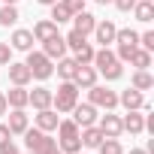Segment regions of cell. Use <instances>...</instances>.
I'll return each instance as SVG.
<instances>
[{"label":"cell","instance_id":"cell-27","mask_svg":"<svg viewBox=\"0 0 154 154\" xmlns=\"http://www.w3.org/2000/svg\"><path fill=\"white\" fill-rule=\"evenodd\" d=\"M48 9H51V15H48V18H51V21H54L57 27H60V24H66V21L72 18V12H69V9H66L63 3H60V0H57V3H51Z\"/></svg>","mask_w":154,"mask_h":154},{"label":"cell","instance_id":"cell-6","mask_svg":"<svg viewBox=\"0 0 154 154\" xmlns=\"http://www.w3.org/2000/svg\"><path fill=\"white\" fill-rule=\"evenodd\" d=\"M88 103L103 109V112H112V109H118V91H112L106 85H91L88 88Z\"/></svg>","mask_w":154,"mask_h":154},{"label":"cell","instance_id":"cell-43","mask_svg":"<svg viewBox=\"0 0 154 154\" xmlns=\"http://www.w3.org/2000/svg\"><path fill=\"white\" fill-rule=\"evenodd\" d=\"M0 3H18V0H0Z\"/></svg>","mask_w":154,"mask_h":154},{"label":"cell","instance_id":"cell-41","mask_svg":"<svg viewBox=\"0 0 154 154\" xmlns=\"http://www.w3.org/2000/svg\"><path fill=\"white\" fill-rule=\"evenodd\" d=\"M94 3H100V6H106V3H112V0H94Z\"/></svg>","mask_w":154,"mask_h":154},{"label":"cell","instance_id":"cell-30","mask_svg":"<svg viewBox=\"0 0 154 154\" xmlns=\"http://www.w3.org/2000/svg\"><path fill=\"white\" fill-rule=\"evenodd\" d=\"M63 42H66V51H75V48H82V45L88 42V36H82L79 30H69V33L63 36Z\"/></svg>","mask_w":154,"mask_h":154},{"label":"cell","instance_id":"cell-45","mask_svg":"<svg viewBox=\"0 0 154 154\" xmlns=\"http://www.w3.org/2000/svg\"><path fill=\"white\" fill-rule=\"evenodd\" d=\"M27 154H33V151H27Z\"/></svg>","mask_w":154,"mask_h":154},{"label":"cell","instance_id":"cell-34","mask_svg":"<svg viewBox=\"0 0 154 154\" xmlns=\"http://www.w3.org/2000/svg\"><path fill=\"white\" fill-rule=\"evenodd\" d=\"M60 3H63V6H66V9L72 12V15H75V12H82V9H85V0H60Z\"/></svg>","mask_w":154,"mask_h":154},{"label":"cell","instance_id":"cell-2","mask_svg":"<svg viewBox=\"0 0 154 154\" xmlns=\"http://www.w3.org/2000/svg\"><path fill=\"white\" fill-rule=\"evenodd\" d=\"M79 130H82V127L75 124L72 118H60V121H57V130H54L57 139H54V142H57V148H60L63 154H75V151H82Z\"/></svg>","mask_w":154,"mask_h":154},{"label":"cell","instance_id":"cell-40","mask_svg":"<svg viewBox=\"0 0 154 154\" xmlns=\"http://www.w3.org/2000/svg\"><path fill=\"white\" fill-rule=\"evenodd\" d=\"M39 6H51V3H57V0H36Z\"/></svg>","mask_w":154,"mask_h":154},{"label":"cell","instance_id":"cell-22","mask_svg":"<svg viewBox=\"0 0 154 154\" xmlns=\"http://www.w3.org/2000/svg\"><path fill=\"white\" fill-rule=\"evenodd\" d=\"M130 88H136V91H151L154 88V75L148 72V69H133V75H130Z\"/></svg>","mask_w":154,"mask_h":154},{"label":"cell","instance_id":"cell-25","mask_svg":"<svg viewBox=\"0 0 154 154\" xmlns=\"http://www.w3.org/2000/svg\"><path fill=\"white\" fill-rule=\"evenodd\" d=\"M18 18H21L18 3H3V6H0V27H15Z\"/></svg>","mask_w":154,"mask_h":154},{"label":"cell","instance_id":"cell-12","mask_svg":"<svg viewBox=\"0 0 154 154\" xmlns=\"http://www.w3.org/2000/svg\"><path fill=\"white\" fill-rule=\"evenodd\" d=\"M6 127H9L12 136H21V133L30 127V115H27L24 109H9V112H6Z\"/></svg>","mask_w":154,"mask_h":154},{"label":"cell","instance_id":"cell-26","mask_svg":"<svg viewBox=\"0 0 154 154\" xmlns=\"http://www.w3.org/2000/svg\"><path fill=\"white\" fill-rule=\"evenodd\" d=\"M130 12H133V18H136V21L151 24V18H154V3H151V0H136V6H133Z\"/></svg>","mask_w":154,"mask_h":154},{"label":"cell","instance_id":"cell-21","mask_svg":"<svg viewBox=\"0 0 154 154\" xmlns=\"http://www.w3.org/2000/svg\"><path fill=\"white\" fill-rule=\"evenodd\" d=\"M6 94V103H9V109H27V88H21V85H12L9 91H3Z\"/></svg>","mask_w":154,"mask_h":154},{"label":"cell","instance_id":"cell-44","mask_svg":"<svg viewBox=\"0 0 154 154\" xmlns=\"http://www.w3.org/2000/svg\"><path fill=\"white\" fill-rule=\"evenodd\" d=\"M75 154H82V151H75Z\"/></svg>","mask_w":154,"mask_h":154},{"label":"cell","instance_id":"cell-33","mask_svg":"<svg viewBox=\"0 0 154 154\" xmlns=\"http://www.w3.org/2000/svg\"><path fill=\"white\" fill-rule=\"evenodd\" d=\"M12 60V48H9V42H0V66H6Z\"/></svg>","mask_w":154,"mask_h":154},{"label":"cell","instance_id":"cell-32","mask_svg":"<svg viewBox=\"0 0 154 154\" xmlns=\"http://www.w3.org/2000/svg\"><path fill=\"white\" fill-rule=\"evenodd\" d=\"M139 48H145V51H154V30H145V33H139Z\"/></svg>","mask_w":154,"mask_h":154},{"label":"cell","instance_id":"cell-19","mask_svg":"<svg viewBox=\"0 0 154 154\" xmlns=\"http://www.w3.org/2000/svg\"><path fill=\"white\" fill-rule=\"evenodd\" d=\"M27 106H33L36 112H39V109H48V106H51V91H48L45 85L27 91Z\"/></svg>","mask_w":154,"mask_h":154},{"label":"cell","instance_id":"cell-1","mask_svg":"<svg viewBox=\"0 0 154 154\" xmlns=\"http://www.w3.org/2000/svg\"><path fill=\"white\" fill-rule=\"evenodd\" d=\"M94 69H97V75H103L106 82H118L121 75H124V63L118 60V54L112 51V45H100L97 51H94Z\"/></svg>","mask_w":154,"mask_h":154},{"label":"cell","instance_id":"cell-36","mask_svg":"<svg viewBox=\"0 0 154 154\" xmlns=\"http://www.w3.org/2000/svg\"><path fill=\"white\" fill-rule=\"evenodd\" d=\"M6 142H12V133H9L6 121H0V145H6Z\"/></svg>","mask_w":154,"mask_h":154},{"label":"cell","instance_id":"cell-7","mask_svg":"<svg viewBox=\"0 0 154 154\" xmlns=\"http://www.w3.org/2000/svg\"><path fill=\"white\" fill-rule=\"evenodd\" d=\"M115 33H118V24L112 21V18H97V24H94V42H100V45H115Z\"/></svg>","mask_w":154,"mask_h":154},{"label":"cell","instance_id":"cell-24","mask_svg":"<svg viewBox=\"0 0 154 154\" xmlns=\"http://www.w3.org/2000/svg\"><path fill=\"white\" fill-rule=\"evenodd\" d=\"M30 33H33V39H36V42H42V39H48V36H54V33H57V24H54L51 18H39V21L33 24V30H30Z\"/></svg>","mask_w":154,"mask_h":154},{"label":"cell","instance_id":"cell-20","mask_svg":"<svg viewBox=\"0 0 154 154\" xmlns=\"http://www.w3.org/2000/svg\"><path fill=\"white\" fill-rule=\"evenodd\" d=\"M79 139H82V148H94V151H97V145H100L106 136H103V130H100L97 124H91V127H82V130H79Z\"/></svg>","mask_w":154,"mask_h":154},{"label":"cell","instance_id":"cell-28","mask_svg":"<svg viewBox=\"0 0 154 154\" xmlns=\"http://www.w3.org/2000/svg\"><path fill=\"white\" fill-rule=\"evenodd\" d=\"M133 69H148L151 66V51H145V48H136L133 54H130V60H127Z\"/></svg>","mask_w":154,"mask_h":154},{"label":"cell","instance_id":"cell-23","mask_svg":"<svg viewBox=\"0 0 154 154\" xmlns=\"http://www.w3.org/2000/svg\"><path fill=\"white\" fill-rule=\"evenodd\" d=\"M75 57H69V54H63L60 60H54V72L60 75V82H72V72H75Z\"/></svg>","mask_w":154,"mask_h":154},{"label":"cell","instance_id":"cell-35","mask_svg":"<svg viewBox=\"0 0 154 154\" xmlns=\"http://www.w3.org/2000/svg\"><path fill=\"white\" fill-rule=\"evenodd\" d=\"M112 3H115L118 12H130V9L136 6V0H112Z\"/></svg>","mask_w":154,"mask_h":154},{"label":"cell","instance_id":"cell-3","mask_svg":"<svg viewBox=\"0 0 154 154\" xmlns=\"http://www.w3.org/2000/svg\"><path fill=\"white\" fill-rule=\"evenodd\" d=\"M75 103H79V88L72 82H60L57 91H51V109L57 115H69Z\"/></svg>","mask_w":154,"mask_h":154},{"label":"cell","instance_id":"cell-16","mask_svg":"<svg viewBox=\"0 0 154 154\" xmlns=\"http://www.w3.org/2000/svg\"><path fill=\"white\" fill-rule=\"evenodd\" d=\"M45 57H51V60H60L63 54H66V42H63V36H60V30L54 33V36H48V39H42V48H39Z\"/></svg>","mask_w":154,"mask_h":154},{"label":"cell","instance_id":"cell-38","mask_svg":"<svg viewBox=\"0 0 154 154\" xmlns=\"http://www.w3.org/2000/svg\"><path fill=\"white\" fill-rule=\"evenodd\" d=\"M6 112H9V103H6V94H3V91H0V118H3Z\"/></svg>","mask_w":154,"mask_h":154},{"label":"cell","instance_id":"cell-11","mask_svg":"<svg viewBox=\"0 0 154 154\" xmlns=\"http://www.w3.org/2000/svg\"><path fill=\"white\" fill-rule=\"evenodd\" d=\"M118 106H124V112H127V109H142V112H148V100H145V94L136 91V88L121 91V94H118Z\"/></svg>","mask_w":154,"mask_h":154},{"label":"cell","instance_id":"cell-17","mask_svg":"<svg viewBox=\"0 0 154 154\" xmlns=\"http://www.w3.org/2000/svg\"><path fill=\"white\" fill-rule=\"evenodd\" d=\"M57 121H60V115L48 106V109H39L36 115H33V127H39V130H45V133H54L57 130Z\"/></svg>","mask_w":154,"mask_h":154},{"label":"cell","instance_id":"cell-13","mask_svg":"<svg viewBox=\"0 0 154 154\" xmlns=\"http://www.w3.org/2000/svg\"><path fill=\"white\" fill-rule=\"evenodd\" d=\"M97 127L103 130V136H112V139H118V136L124 133V127H121V115H115V109L106 112V115H100V118H97Z\"/></svg>","mask_w":154,"mask_h":154},{"label":"cell","instance_id":"cell-14","mask_svg":"<svg viewBox=\"0 0 154 154\" xmlns=\"http://www.w3.org/2000/svg\"><path fill=\"white\" fill-rule=\"evenodd\" d=\"M6 66H9V85H21V88H27V85L33 82V75H30V69H27L24 60H9Z\"/></svg>","mask_w":154,"mask_h":154},{"label":"cell","instance_id":"cell-15","mask_svg":"<svg viewBox=\"0 0 154 154\" xmlns=\"http://www.w3.org/2000/svg\"><path fill=\"white\" fill-rule=\"evenodd\" d=\"M33 42H36L33 33L24 30V27H15V30L9 33V48H12V51H24V54H27V51L33 48Z\"/></svg>","mask_w":154,"mask_h":154},{"label":"cell","instance_id":"cell-37","mask_svg":"<svg viewBox=\"0 0 154 154\" xmlns=\"http://www.w3.org/2000/svg\"><path fill=\"white\" fill-rule=\"evenodd\" d=\"M0 154H21V151H18L12 142H6V145H0Z\"/></svg>","mask_w":154,"mask_h":154},{"label":"cell","instance_id":"cell-39","mask_svg":"<svg viewBox=\"0 0 154 154\" xmlns=\"http://www.w3.org/2000/svg\"><path fill=\"white\" fill-rule=\"evenodd\" d=\"M124 154H148L145 148H130V151H124Z\"/></svg>","mask_w":154,"mask_h":154},{"label":"cell","instance_id":"cell-10","mask_svg":"<svg viewBox=\"0 0 154 154\" xmlns=\"http://www.w3.org/2000/svg\"><path fill=\"white\" fill-rule=\"evenodd\" d=\"M97 69H94V63H79L75 66V72H72V85L79 88V91H88L91 85H97Z\"/></svg>","mask_w":154,"mask_h":154},{"label":"cell","instance_id":"cell-8","mask_svg":"<svg viewBox=\"0 0 154 154\" xmlns=\"http://www.w3.org/2000/svg\"><path fill=\"white\" fill-rule=\"evenodd\" d=\"M121 127H124V133H130V136H142V133H145V112H142V109H127V112L121 115Z\"/></svg>","mask_w":154,"mask_h":154},{"label":"cell","instance_id":"cell-18","mask_svg":"<svg viewBox=\"0 0 154 154\" xmlns=\"http://www.w3.org/2000/svg\"><path fill=\"white\" fill-rule=\"evenodd\" d=\"M69 21H72V30H79L82 36H91L94 33V24H97V15L88 12V9H82V12H75Z\"/></svg>","mask_w":154,"mask_h":154},{"label":"cell","instance_id":"cell-9","mask_svg":"<svg viewBox=\"0 0 154 154\" xmlns=\"http://www.w3.org/2000/svg\"><path fill=\"white\" fill-rule=\"evenodd\" d=\"M69 115H72V121L79 124V127H91V124H97L100 109H97V106H91V103H75Z\"/></svg>","mask_w":154,"mask_h":154},{"label":"cell","instance_id":"cell-4","mask_svg":"<svg viewBox=\"0 0 154 154\" xmlns=\"http://www.w3.org/2000/svg\"><path fill=\"white\" fill-rule=\"evenodd\" d=\"M24 63H27V69H30V75H33L36 82H48L51 75H54V60H51V57H45V54H42V51H36V48H30V51H27Z\"/></svg>","mask_w":154,"mask_h":154},{"label":"cell","instance_id":"cell-42","mask_svg":"<svg viewBox=\"0 0 154 154\" xmlns=\"http://www.w3.org/2000/svg\"><path fill=\"white\" fill-rule=\"evenodd\" d=\"M48 154H63V151H60V148H51V151H48Z\"/></svg>","mask_w":154,"mask_h":154},{"label":"cell","instance_id":"cell-5","mask_svg":"<svg viewBox=\"0 0 154 154\" xmlns=\"http://www.w3.org/2000/svg\"><path fill=\"white\" fill-rule=\"evenodd\" d=\"M21 136H24L27 151H33V154H48L51 148H57V142L51 139V133H45V130H39V127H27Z\"/></svg>","mask_w":154,"mask_h":154},{"label":"cell","instance_id":"cell-31","mask_svg":"<svg viewBox=\"0 0 154 154\" xmlns=\"http://www.w3.org/2000/svg\"><path fill=\"white\" fill-rule=\"evenodd\" d=\"M94 51H97V48H94L91 42H85L82 48L72 51V57H75V63H91V60H94Z\"/></svg>","mask_w":154,"mask_h":154},{"label":"cell","instance_id":"cell-29","mask_svg":"<svg viewBox=\"0 0 154 154\" xmlns=\"http://www.w3.org/2000/svg\"><path fill=\"white\" fill-rule=\"evenodd\" d=\"M97 154H124V145L118 142V139H112V136H106L100 145H97Z\"/></svg>","mask_w":154,"mask_h":154}]
</instances>
